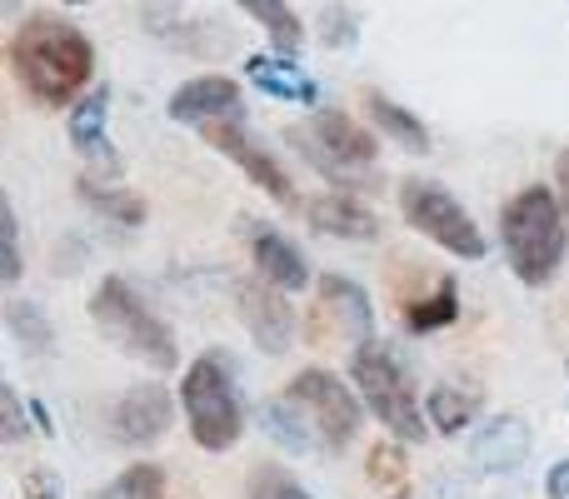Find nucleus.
<instances>
[{
  "mask_svg": "<svg viewBox=\"0 0 569 499\" xmlns=\"http://www.w3.org/2000/svg\"><path fill=\"white\" fill-rule=\"evenodd\" d=\"M16 76L40 106H70L96 76V46L86 40V30L76 20L60 16H30L16 30Z\"/></svg>",
  "mask_w": 569,
  "mask_h": 499,
  "instance_id": "obj_1",
  "label": "nucleus"
},
{
  "mask_svg": "<svg viewBox=\"0 0 569 499\" xmlns=\"http://www.w3.org/2000/svg\"><path fill=\"white\" fill-rule=\"evenodd\" d=\"M500 236H505V255H510V270L525 285H550L565 265L569 250V230H565V210L560 200L545 186H530L505 206L500 216Z\"/></svg>",
  "mask_w": 569,
  "mask_h": 499,
  "instance_id": "obj_2",
  "label": "nucleus"
},
{
  "mask_svg": "<svg viewBox=\"0 0 569 499\" xmlns=\"http://www.w3.org/2000/svg\"><path fill=\"white\" fill-rule=\"evenodd\" d=\"M90 320L100 325L106 340H116V350L146 360L150 370H176L180 360V340L156 310L136 295V285L120 280V275H106L90 295Z\"/></svg>",
  "mask_w": 569,
  "mask_h": 499,
  "instance_id": "obj_3",
  "label": "nucleus"
},
{
  "mask_svg": "<svg viewBox=\"0 0 569 499\" xmlns=\"http://www.w3.org/2000/svg\"><path fill=\"white\" fill-rule=\"evenodd\" d=\"M180 410H186L196 445L210 455H226L246 435V410H240L236 375H230L226 355H200L190 365L186 380H180Z\"/></svg>",
  "mask_w": 569,
  "mask_h": 499,
  "instance_id": "obj_4",
  "label": "nucleus"
},
{
  "mask_svg": "<svg viewBox=\"0 0 569 499\" xmlns=\"http://www.w3.org/2000/svg\"><path fill=\"white\" fill-rule=\"evenodd\" d=\"M350 375H355V385H360V400L370 405L375 420H380L390 435H400V440H410V445L430 435L425 410L415 405L410 380H405L400 360L390 355V345H380V340L360 345V350H355V360H350Z\"/></svg>",
  "mask_w": 569,
  "mask_h": 499,
  "instance_id": "obj_5",
  "label": "nucleus"
},
{
  "mask_svg": "<svg viewBox=\"0 0 569 499\" xmlns=\"http://www.w3.org/2000/svg\"><path fill=\"white\" fill-rule=\"evenodd\" d=\"M400 216L410 220V230L430 236L440 250L460 255V260H485L490 240L480 236V226L470 220V210L435 180H405L400 186Z\"/></svg>",
  "mask_w": 569,
  "mask_h": 499,
  "instance_id": "obj_6",
  "label": "nucleus"
},
{
  "mask_svg": "<svg viewBox=\"0 0 569 499\" xmlns=\"http://www.w3.org/2000/svg\"><path fill=\"white\" fill-rule=\"evenodd\" d=\"M284 405H295L305 425H310L320 450H345L360 430V400L355 390L330 370H300L284 390Z\"/></svg>",
  "mask_w": 569,
  "mask_h": 499,
  "instance_id": "obj_7",
  "label": "nucleus"
},
{
  "mask_svg": "<svg viewBox=\"0 0 569 499\" xmlns=\"http://www.w3.org/2000/svg\"><path fill=\"white\" fill-rule=\"evenodd\" d=\"M290 140L305 150V160H315L330 180L370 170L375 156H380V140L365 126H355L350 116H340V110H320V116L310 120V130H295Z\"/></svg>",
  "mask_w": 569,
  "mask_h": 499,
  "instance_id": "obj_8",
  "label": "nucleus"
},
{
  "mask_svg": "<svg viewBox=\"0 0 569 499\" xmlns=\"http://www.w3.org/2000/svg\"><path fill=\"white\" fill-rule=\"evenodd\" d=\"M170 420H176V400H170V390L160 380L130 385L116 400V410H110V430H116V440L130 445V450L156 445L160 435L170 430Z\"/></svg>",
  "mask_w": 569,
  "mask_h": 499,
  "instance_id": "obj_9",
  "label": "nucleus"
},
{
  "mask_svg": "<svg viewBox=\"0 0 569 499\" xmlns=\"http://www.w3.org/2000/svg\"><path fill=\"white\" fill-rule=\"evenodd\" d=\"M170 120L180 126H226V120H246V100H240V86L230 76H196L170 96Z\"/></svg>",
  "mask_w": 569,
  "mask_h": 499,
  "instance_id": "obj_10",
  "label": "nucleus"
},
{
  "mask_svg": "<svg viewBox=\"0 0 569 499\" xmlns=\"http://www.w3.org/2000/svg\"><path fill=\"white\" fill-rule=\"evenodd\" d=\"M236 310L246 320V330L256 335V345L266 355H284L295 335L290 300H280V290H270L266 280H240L236 285Z\"/></svg>",
  "mask_w": 569,
  "mask_h": 499,
  "instance_id": "obj_11",
  "label": "nucleus"
},
{
  "mask_svg": "<svg viewBox=\"0 0 569 499\" xmlns=\"http://www.w3.org/2000/svg\"><path fill=\"white\" fill-rule=\"evenodd\" d=\"M200 136L210 140V146L220 150V156H230L240 170H246L250 180H256L266 196H276V200H295V190H290V176L280 170V160L270 156L266 146H256V140L246 136V126L240 120H226V126H206Z\"/></svg>",
  "mask_w": 569,
  "mask_h": 499,
  "instance_id": "obj_12",
  "label": "nucleus"
},
{
  "mask_svg": "<svg viewBox=\"0 0 569 499\" xmlns=\"http://www.w3.org/2000/svg\"><path fill=\"white\" fill-rule=\"evenodd\" d=\"M320 315H330L335 335H340V340H350L355 350L375 340L370 300H365V290L355 280H345V275H325V280H320Z\"/></svg>",
  "mask_w": 569,
  "mask_h": 499,
  "instance_id": "obj_13",
  "label": "nucleus"
},
{
  "mask_svg": "<svg viewBox=\"0 0 569 499\" xmlns=\"http://www.w3.org/2000/svg\"><path fill=\"white\" fill-rule=\"evenodd\" d=\"M250 255H256V270L270 290H305L310 285V265H305V250L295 240H284L280 230H256L250 240Z\"/></svg>",
  "mask_w": 569,
  "mask_h": 499,
  "instance_id": "obj_14",
  "label": "nucleus"
},
{
  "mask_svg": "<svg viewBox=\"0 0 569 499\" xmlns=\"http://www.w3.org/2000/svg\"><path fill=\"white\" fill-rule=\"evenodd\" d=\"M305 216H310V226L320 230V236H340V240H375L380 236V220H375L370 206H360L355 196H315L310 206H305Z\"/></svg>",
  "mask_w": 569,
  "mask_h": 499,
  "instance_id": "obj_15",
  "label": "nucleus"
},
{
  "mask_svg": "<svg viewBox=\"0 0 569 499\" xmlns=\"http://www.w3.org/2000/svg\"><path fill=\"white\" fill-rule=\"evenodd\" d=\"M106 120H110V90L100 86L96 96L76 100V110H70V146H76L86 160H96V166L116 170V150H110Z\"/></svg>",
  "mask_w": 569,
  "mask_h": 499,
  "instance_id": "obj_16",
  "label": "nucleus"
},
{
  "mask_svg": "<svg viewBox=\"0 0 569 499\" xmlns=\"http://www.w3.org/2000/svg\"><path fill=\"white\" fill-rule=\"evenodd\" d=\"M246 76L276 100H295V106H315V100H320V86H315V80L284 56H250Z\"/></svg>",
  "mask_w": 569,
  "mask_h": 499,
  "instance_id": "obj_17",
  "label": "nucleus"
},
{
  "mask_svg": "<svg viewBox=\"0 0 569 499\" xmlns=\"http://www.w3.org/2000/svg\"><path fill=\"white\" fill-rule=\"evenodd\" d=\"M525 455H530V430L520 420H490L475 435V460L485 470H520Z\"/></svg>",
  "mask_w": 569,
  "mask_h": 499,
  "instance_id": "obj_18",
  "label": "nucleus"
},
{
  "mask_svg": "<svg viewBox=\"0 0 569 499\" xmlns=\"http://www.w3.org/2000/svg\"><path fill=\"white\" fill-rule=\"evenodd\" d=\"M480 410H485V395L475 390V385H435L430 405H425V415H430V425L440 435L470 430V425L480 420Z\"/></svg>",
  "mask_w": 569,
  "mask_h": 499,
  "instance_id": "obj_19",
  "label": "nucleus"
},
{
  "mask_svg": "<svg viewBox=\"0 0 569 499\" xmlns=\"http://www.w3.org/2000/svg\"><path fill=\"white\" fill-rule=\"evenodd\" d=\"M365 110H370L375 126H380L390 140H400L405 150H415V156H425V150H430V130H425V120L410 116L405 106H395L390 96H375V90H370V96H365Z\"/></svg>",
  "mask_w": 569,
  "mask_h": 499,
  "instance_id": "obj_20",
  "label": "nucleus"
},
{
  "mask_svg": "<svg viewBox=\"0 0 569 499\" xmlns=\"http://www.w3.org/2000/svg\"><path fill=\"white\" fill-rule=\"evenodd\" d=\"M80 200L90 210H100L116 226H146V200L136 190H116V186H96V180H80Z\"/></svg>",
  "mask_w": 569,
  "mask_h": 499,
  "instance_id": "obj_21",
  "label": "nucleus"
},
{
  "mask_svg": "<svg viewBox=\"0 0 569 499\" xmlns=\"http://www.w3.org/2000/svg\"><path fill=\"white\" fill-rule=\"evenodd\" d=\"M260 430H266L280 450H320V445H315V435H310V425L295 415V405H284V395H280V400L260 405Z\"/></svg>",
  "mask_w": 569,
  "mask_h": 499,
  "instance_id": "obj_22",
  "label": "nucleus"
},
{
  "mask_svg": "<svg viewBox=\"0 0 569 499\" xmlns=\"http://www.w3.org/2000/svg\"><path fill=\"white\" fill-rule=\"evenodd\" d=\"M455 315H460V285L445 275L440 290L415 300L410 310H405V325H410L415 335H430V330H440V325H455Z\"/></svg>",
  "mask_w": 569,
  "mask_h": 499,
  "instance_id": "obj_23",
  "label": "nucleus"
},
{
  "mask_svg": "<svg viewBox=\"0 0 569 499\" xmlns=\"http://www.w3.org/2000/svg\"><path fill=\"white\" fill-rule=\"evenodd\" d=\"M246 16H256L260 26L270 30V40L280 46V56H284V60H290L295 50H300L305 26H300V16H295L290 6H280V0H246Z\"/></svg>",
  "mask_w": 569,
  "mask_h": 499,
  "instance_id": "obj_24",
  "label": "nucleus"
},
{
  "mask_svg": "<svg viewBox=\"0 0 569 499\" xmlns=\"http://www.w3.org/2000/svg\"><path fill=\"white\" fill-rule=\"evenodd\" d=\"M96 499H166V470L160 465H130Z\"/></svg>",
  "mask_w": 569,
  "mask_h": 499,
  "instance_id": "obj_25",
  "label": "nucleus"
},
{
  "mask_svg": "<svg viewBox=\"0 0 569 499\" xmlns=\"http://www.w3.org/2000/svg\"><path fill=\"white\" fill-rule=\"evenodd\" d=\"M6 320H10V330H16V340H26V350H50V320L40 315V305H30V300H10V310H6Z\"/></svg>",
  "mask_w": 569,
  "mask_h": 499,
  "instance_id": "obj_26",
  "label": "nucleus"
},
{
  "mask_svg": "<svg viewBox=\"0 0 569 499\" xmlns=\"http://www.w3.org/2000/svg\"><path fill=\"white\" fill-rule=\"evenodd\" d=\"M246 499H315V495L290 470H280V465H260L246 485Z\"/></svg>",
  "mask_w": 569,
  "mask_h": 499,
  "instance_id": "obj_27",
  "label": "nucleus"
},
{
  "mask_svg": "<svg viewBox=\"0 0 569 499\" xmlns=\"http://www.w3.org/2000/svg\"><path fill=\"white\" fill-rule=\"evenodd\" d=\"M20 270H26V260H20V226H16V206H10L6 190H0V285L20 280Z\"/></svg>",
  "mask_w": 569,
  "mask_h": 499,
  "instance_id": "obj_28",
  "label": "nucleus"
},
{
  "mask_svg": "<svg viewBox=\"0 0 569 499\" xmlns=\"http://www.w3.org/2000/svg\"><path fill=\"white\" fill-rule=\"evenodd\" d=\"M325 40H330V46H350L355 40V16L350 10H325Z\"/></svg>",
  "mask_w": 569,
  "mask_h": 499,
  "instance_id": "obj_29",
  "label": "nucleus"
},
{
  "mask_svg": "<svg viewBox=\"0 0 569 499\" xmlns=\"http://www.w3.org/2000/svg\"><path fill=\"white\" fill-rule=\"evenodd\" d=\"M385 475H390V480H400V475H405L400 450H390V445H380V450L370 455V480H385Z\"/></svg>",
  "mask_w": 569,
  "mask_h": 499,
  "instance_id": "obj_30",
  "label": "nucleus"
},
{
  "mask_svg": "<svg viewBox=\"0 0 569 499\" xmlns=\"http://www.w3.org/2000/svg\"><path fill=\"white\" fill-rule=\"evenodd\" d=\"M545 495H550V499H569V460H560L550 475H545Z\"/></svg>",
  "mask_w": 569,
  "mask_h": 499,
  "instance_id": "obj_31",
  "label": "nucleus"
},
{
  "mask_svg": "<svg viewBox=\"0 0 569 499\" xmlns=\"http://www.w3.org/2000/svg\"><path fill=\"white\" fill-rule=\"evenodd\" d=\"M555 180H560V210H569V150L560 156V166H555Z\"/></svg>",
  "mask_w": 569,
  "mask_h": 499,
  "instance_id": "obj_32",
  "label": "nucleus"
},
{
  "mask_svg": "<svg viewBox=\"0 0 569 499\" xmlns=\"http://www.w3.org/2000/svg\"><path fill=\"white\" fill-rule=\"evenodd\" d=\"M0 400H6V380H0Z\"/></svg>",
  "mask_w": 569,
  "mask_h": 499,
  "instance_id": "obj_33",
  "label": "nucleus"
},
{
  "mask_svg": "<svg viewBox=\"0 0 569 499\" xmlns=\"http://www.w3.org/2000/svg\"><path fill=\"white\" fill-rule=\"evenodd\" d=\"M390 499H410V495H390Z\"/></svg>",
  "mask_w": 569,
  "mask_h": 499,
  "instance_id": "obj_34",
  "label": "nucleus"
}]
</instances>
